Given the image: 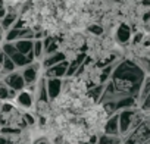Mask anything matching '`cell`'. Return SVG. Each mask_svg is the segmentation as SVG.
<instances>
[{"label":"cell","mask_w":150,"mask_h":144,"mask_svg":"<svg viewBox=\"0 0 150 144\" xmlns=\"http://www.w3.org/2000/svg\"><path fill=\"white\" fill-rule=\"evenodd\" d=\"M60 134L63 137L65 144H87V143L90 144L91 137L94 135L91 134L83 118L78 115L72 116V119L68 122V125L62 129Z\"/></svg>","instance_id":"1"},{"label":"cell","mask_w":150,"mask_h":144,"mask_svg":"<svg viewBox=\"0 0 150 144\" xmlns=\"http://www.w3.org/2000/svg\"><path fill=\"white\" fill-rule=\"evenodd\" d=\"M81 118H83V121L86 122V125L88 126V129L91 131V134L100 135V134H103V126H105L106 119H108L109 116H108V113L105 112V109L102 107V104L96 103V104L91 106Z\"/></svg>","instance_id":"2"},{"label":"cell","mask_w":150,"mask_h":144,"mask_svg":"<svg viewBox=\"0 0 150 144\" xmlns=\"http://www.w3.org/2000/svg\"><path fill=\"white\" fill-rule=\"evenodd\" d=\"M21 74H22V78H24V81H25V85L38 83L40 77L43 75L41 62H40V60H34L33 63H30V65H27L25 68L21 69Z\"/></svg>","instance_id":"3"},{"label":"cell","mask_w":150,"mask_h":144,"mask_svg":"<svg viewBox=\"0 0 150 144\" xmlns=\"http://www.w3.org/2000/svg\"><path fill=\"white\" fill-rule=\"evenodd\" d=\"M34 103H35L34 96L31 93H28L25 88L22 91H18V94L13 100V104L21 112H34Z\"/></svg>","instance_id":"4"},{"label":"cell","mask_w":150,"mask_h":144,"mask_svg":"<svg viewBox=\"0 0 150 144\" xmlns=\"http://www.w3.org/2000/svg\"><path fill=\"white\" fill-rule=\"evenodd\" d=\"M3 83L9 87V88H12V90H15L16 93L18 91H22L24 88H25V81H24V78H22V74H21V71H13V72H11V74H8L5 78H3Z\"/></svg>","instance_id":"5"},{"label":"cell","mask_w":150,"mask_h":144,"mask_svg":"<svg viewBox=\"0 0 150 144\" xmlns=\"http://www.w3.org/2000/svg\"><path fill=\"white\" fill-rule=\"evenodd\" d=\"M8 137V144H33L34 141V131L33 129H22L16 134L6 135Z\"/></svg>","instance_id":"6"},{"label":"cell","mask_w":150,"mask_h":144,"mask_svg":"<svg viewBox=\"0 0 150 144\" xmlns=\"http://www.w3.org/2000/svg\"><path fill=\"white\" fill-rule=\"evenodd\" d=\"M68 65H69V62L63 60V62H60V63H57L52 68H47V69L43 71V77L44 78H65Z\"/></svg>","instance_id":"7"},{"label":"cell","mask_w":150,"mask_h":144,"mask_svg":"<svg viewBox=\"0 0 150 144\" xmlns=\"http://www.w3.org/2000/svg\"><path fill=\"white\" fill-rule=\"evenodd\" d=\"M63 78H46V88L49 94V100H54L62 93Z\"/></svg>","instance_id":"8"},{"label":"cell","mask_w":150,"mask_h":144,"mask_svg":"<svg viewBox=\"0 0 150 144\" xmlns=\"http://www.w3.org/2000/svg\"><path fill=\"white\" fill-rule=\"evenodd\" d=\"M131 37H132V32H131V27L128 24H121L118 28H116V32H115V41L118 44H127L131 41Z\"/></svg>","instance_id":"9"},{"label":"cell","mask_w":150,"mask_h":144,"mask_svg":"<svg viewBox=\"0 0 150 144\" xmlns=\"http://www.w3.org/2000/svg\"><path fill=\"white\" fill-rule=\"evenodd\" d=\"M103 134H109V135H121L119 134V115L118 112L110 115L106 119V124L103 126Z\"/></svg>","instance_id":"10"},{"label":"cell","mask_w":150,"mask_h":144,"mask_svg":"<svg viewBox=\"0 0 150 144\" xmlns=\"http://www.w3.org/2000/svg\"><path fill=\"white\" fill-rule=\"evenodd\" d=\"M13 43H15V47H16V50L19 53L28 56V59L34 62V54H33V43H34V40H25L24 38V40H16Z\"/></svg>","instance_id":"11"},{"label":"cell","mask_w":150,"mask_h":144,"mask_svg":"<svg viewBox=\"0 0 150 144\" xmlns=\"http://www.w3.org/2000/svg\"><path fill=\"white\" fill-rule=\"evenodd\" d=\"M63 60H66V59H65V54H63L62 52H56V53H53V54L44 56L43 60H41L43 71L47 69V68H52V66H54V65H57V63H60V62H63Z\"/></svg>","instance_id":"12"},{"label":"cell","mask_w":150,"mask_h":144,"mask_svg":"<svg viewBox=\"0 0 150 144\" xmlns=\"http://www.w3.org/2000/svg\"><path fill=\"white\" fill-rule=\"evenodd\" d=\"M16 94L18 93L15 90L9 88L3 83V80H0V102H13L15 97H16Z\"/></svg>","instance_id":"13"},{"label":"cell","mask_w":150,"mask_h":144,"mask_svg":"<svg viewBox=\"0 0 150 144\" xmlns=\"http://www.w3.org/2000/svg\"><path fill=\"white\" fill-rule=\"evenodd\" d=\"M96 144H122L121 135H109V134H100L97 137Z\"/></svg>","instance_id":"14"},{"label":"cell","mask_w":150,"mask_h":144,"mask_svg":"<svg viewBox=\"0 0 150 144\" xmlns=\"http://www.w3.org/2000/svg\"><path fill=\"white\" fill-rule=\"evenodd\" d=\"M18 18H19V13H16V12H8L5 15V18L0 21V27H2L5 31H8L9 28L13 27V24H15V21Z\"/></svg>","instance_id":"15"},{"label":"cell","mask_w":150,"mask_h":144,"mask_svg":"<svg viewBox=\"0 0 150 144\" xmlns=\"http://www.w3.org/2000/svg\"><path fill=\"white\" fill-rule=\"evenodd\" d=\"M11 59H12V62L15 63V66H16V69H22V68H25L27 65H30V63H33V60H30L28 59V56H25V54H22V53H19V52H16L15 54H12L11 56Z\"/></svg>","instance_id":"16"},{"label":"cell","mask_w":150,"mask_h":144,"mask_svg":"<svg viewBox=\"0 0 150 144\" xmlns=\"http://www.w3.org/2000/svg\"><path fill=\"white\" fill-rule=\"evenodd\" d=\"M103 90H105V84H97L94 87H90L88 91H87V96L94 102V103H99L102 94H103Z\"/></svg>","instance_id":"17"},{"label":"cell","mask_w":150,"mask_h":144,"mask_svg":"<svg viewBox=\"0 0 150 144\" xmlns=\"http://www.w3.org/2000/svg\"><path fill=\"white\" fill-rule=\"evenodd\" d=\"M33 54H34V60H43L44 57V46H43V40H34L33 43Z\"/></svg>","instance_id":"18"},{"label":"cell","mask_w":150,"mask_h":144,"mask_svg":"<svg viewBox=\"0 0 150 144\" xmlns=\"http://www.w3.org/2000/svg\"><path fill=\"white\" fill-rule=\"evenodd\" d=\"M86 30H87V32H88L90 35H94V37H102V35L105 34V28H103V25L96 24V22H91Z\"/></svg>","instance_id":"19"},{"label":"cell","mask_w":150,"mask_h":144,"mask_svg":"<svg viewBox=\"0 0 150 144\" xmlns=\"http://www.w3.org/2000/svg\"><path fill=\"white\" fill-rule=\"evenodd\" d=\"M0 50H2L6 56H9V57L18 52V50H16V47H15V43H8V41H5L2 46H0Z\"/></svg>","instance_id":"20"},{"label":"cell","mask_w":150,"mask_h":144,"mask_svg":"<svg viewBox=\"0 0 150 144\" xmlns=\"http://www.w3.org/2000/svg\"><path fill=\"white\" fill-rule=\"evenodd\" d=\"M13 71H16V66H15V63L12 62V59H11L9 56H6L5 60H3V74H5V77H6L8 74H11V72H13Z\"/></svg>","instance_id":"21"},{"label":"cell","mask_w":150,"mask_h":144,"mask_svg":"<svg viewBox=\"0 0 150 144\" xmlns=\"http://www.w3.org/2000/svg\"><path fill=\"white\" fill-rule=\"evenodd\" d=\"M138 109H140V110H143L144 113L150 112V93H149V94H147V97L143 100V103L138 106Z\"/></svg>","instance_id":"22"},{"label":"cell","mask_w":150,"mask_h":144,"mask_svg":"<svg viewBox=\"0 0 150 144\" xmlns=\"http://www.w3.org/2000/svg\"><path fill=\"white\" fill-rule=\"evenodd\" d=\"M33 144H50V141L41 134V135H37V137H34V141H33Z\"/></svg>","instance_id":"23"},{"label":"cell","mask_w":150,"mask_h":144,"mask_svg":"<svg viewBox=\"0 0 150 144\" xmlns=\"http://www.w3.org/2000/svg\"><path fill=\"white\" fill-rule=\"evenodd\" d=\"M8 13V11H6V8L3 6V8H0V21H2L3 18H5V15Z\"/></svg>","instance_id":"24"},{"label":"cell","mask_w":150,"mask_h":144,"mask_svg":"<svg viewBox=\"0 0 150 144\" xmlns=\"http://www.w3.org/2000/svg\"><path fill=\"white\" fill-rule=\"evenodd\" d=\"M9 141H8V137L6 135H3V134H0V144H8Z\"/></svg>","instance_id":"25"},{"label":"cell","mask_w":150,"mask_h":144,"mask_svg":"<svg viewBox=\"0 0 150 144\" xmlns=\"http://www.w3.org/2000/svg\"><path fill=\"white\" fill-rule=\"evenodd\" d=\"M5 32H6V31H5L2 27H0V41H3V40H5Z\"/></svg>","instance_id":"26"},{"label":"cell","mask_w":150,"mask_h":144,"mask_svg":"<svg viewBox=\"0 0 150 144\" xmlns=\"http://www.w3.org/2000/svg\"><path fill=\"white\" fill-rule=\"evenodd\" d=\"M141 5H144V6H150V0H143Z\"/></svg>","instance_id":"27"},{"label":"cell","mask_w":150,"mask_h":144,"mask_svg":"<svg viewBox=\"0 0 150 144\" xmlns=\"http://www.w3.org/2000/svg\"><path fill=\"white\" fill-rule=\"evenodd\" d=\"M5 6V2H3V0H0V8H3Z\"/></svg>","instance_id":"28"},{"label":"cell","mask_w":150,"mask_h":144,"mask_svg":"<svg viewBox=\"0 0 150 144\" xmlns=\"http://www.w3.org/2000/svg\"><path fill=\"white\" fill-rule=\"evenodd\" d=\"M0 46H2V41H0Z\"/></svg>","instance_id":"29"},{"label":"cell","mask_w":150,"mask_h":144,"mask_svg":"<svg viewBox=\"0 0 150 144\" xmlns=\"http://www.w3.org/2000/svg\"><path fill=\"white\" fill-rule=\"evenodd\" d=\"M87 144H88V143H87Z\"/></svg>","instance_id":"30"}]
</instances>
